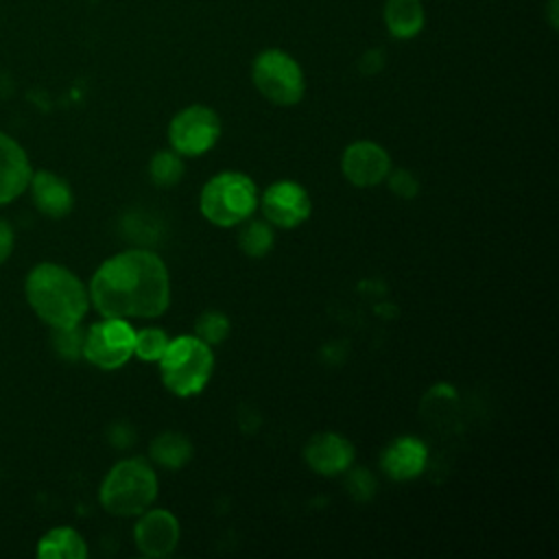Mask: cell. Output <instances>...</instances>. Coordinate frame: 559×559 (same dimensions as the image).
I'll use <instances>...</instances> for the list:
<instances>
[{
  "instance_id": "cell-9",
  "label": "cell",
  "mask_w": 559,
  "mask_h": 559,
  "mask_svg": "<svg viewBox=\"0 0 559 559\" xmlns=\"http://www.w3.org/2000/svg\"><path fill=\"white\" fill-rule=\"evenodd\" d=\"M258 207L262 210V218L275 229H295L310 218L312 199L299 181L280 179L260 192Z\"/></svg>"
},
{
  "instance_id": "cell-17",
  "label": "cell",
  "mask_w": 559,
  "mask_h": 559,
  "mask_svg": "<svg viewBox=\"0 0 559 559\" xmlns=\"http://www.w3.org/2000/svg\"><path fill=\"white\" fill-rule=\"evenodd\" d=\"M382 15L389 35L395 39H413L426 22L421 0H386Z\"/></svg>"
},
{
  "instance_id": "cell-8",
  "label": "cell",
  "mask_w": 559,
  "mask_h": 559,
  "mask_svg": "<svg viewBox=\"0 0 559 559\" xmlns=\"http://www.w3.org/2000/svg\"><path fill=\"white\" fill-rule=\"evenodd\" d=\"M223 133L218 114L207 105H188L168 122V146L181 157H199L212 151Z\"/></svg>"
},
{
  "instance_id": "cell-2",
  "label": "cell",
  "mask_w": 559,
  "mask_h": 559,
  "mask_svg": "<svg viewBox=\"0 0 559 559\" xmlns=\"http://www.w3.org/2000/svg\"><path fill=\"white\" fill-rule=\"evenodd\" d=\"M26 301L50 328L79 325L90 310L87 286L57 262L35 264L24 282Z\"/></svg>"
},
{
  "instance_id": "cell-16",
  "label": "cell",
  "mask_w": 559,
  "mask_h": 559,
  "mask_svg": "<svg viewBox=\"0 0 559 559\" xmlns=\"http://www.w3.org/2000/svg\"><path fill=\"white\" fill-rule=\"evenodd\" d=\"M192 452H194L192 441L188 439V435L179 430H164L155 435L148 443V459L157 467L170 469V472L186 467L192 459Z\"/></svg>"
},
{
  "instance_id": "cell-3",
  "label": "cell",
  "mask_w": 559,
  "mask_h": 559,
  "mask_svg": "<svg viewBox=\"0 0 559 559\" xmlns=\"http://www.w3.org/2000/svg\"><path fill=\"white\" fill-rule=\"evenodd\" d=\"M159 493V480L155 467L144 459H122L103 478L98 489L100 507L118 518H135Z\"/></svg>"
},
{
  "instance_id": "cell-25",
  "label": "cell",
  "mask_w": 559,
  "mask_h": 559,
  "mask_svg": "<svg viewBox=\"0 0 559 559\" xmlns=\"http://www.w3.org/2000/svg\"><path fill=\"white\" fill-rule=\"evenodd\" d=\"M389 183V190L397 199H415L419 194V179L408 168H391V173L384 179Z\"/></svg>"
},
{
  "instance_id": "cell-4",
  "label": "cell",
  "mask_w": 559,
  "mask_h": 559,
  "mask_svg": "<svg viewBox=\"0 0 559 559\" xmlns=\"http://www.w3.org/2000/svg\"><path fill=\"white\" fill-rule=\"evenodd\" d=\"M162 384L177 397L199 395L214 373V349L197 334H179L168 341L157 360Z\"/></svg>"
},
{
  "instance_id": "cell-13",
  "label": "cell",
  "mask_w": 559,
  "mask_h": 559,
  "mask_svg": "<svg viewBox=\"0 0 559 559\" xmlns=\"http://www.w3.org/2000/svg\"><path fill=\"white\" fill-rule=\"evenodd\" d=\"M428 465V448L415 435H402L389 441L380 454V469L391 480H413L424 474Z\"/></svg>"
},
{
  "instance_id": "cell-23",
  "label": "cell",
  "mask_w": 559,
  "mask_h": 559,
  "mask_svg": "<svg viewBox=\"0 0 559 559\" xmlns=\"http://www.w3.org/2000/svg\"><path fill=\"white\" fill-rule=\"evenodd\" d=\"M83 341L85 330L81 328V323L70 328H52V349L66 360L83 358Z\"/></svg>"
},
{
  "instance_id": "cell-27",
  "label": "cell",
  "mask_w": 559,
  "mask_h": 559,
  "mask_svg": "<svg viewBox=\"0 0 559 559\" xmlns=\"http://www.w3.org/2000/svg\"><path fill=\"white\" fill-rule=\"evenodd\" d=\"M109 439H111V443L116 448H129L133 443V430L127 424H116L111 428V437Z\"/></svg>"
},
{
  "instance_id": "cell-20",
  "label": "cell",
  "mask_w": 559,
  "mask_h": 559,
  "mask_svg": "<svg viewBox=\"0 0 559 559\" xmlns=\"http://www.w3.org/2000/svg\"><path fill=\"white\" fill-rule=\"evenodd\" d=\"M186 166L183 157L170 146L151 155L148 159V179L155 188H173L183 179Z\"/></svg>"
},
{
  "instance_id": "cell-5",
  "label": "cell",
  "mask_w": 559,
  "mask_h": 559,
  "mask_svg": "<svg viewBox=\"0 0 559 559\" xmlns=\"http://www.w3.org/2000/svg\"><path fill=\"white\" fill-rule=\"evenodd\" d=\"M260 190L255 181L240 170H221L210 177L199 192L203 218L216 227H236L258 210Z\"/></svg>"
},
{
  "instance_id": "cell-22",
  "label": "cell",
  "mask_w": 559,
  "mask_h": 559,
  "mask_svg": "<svg viewBox=\"0 0 559 559\" xmlns=\"http://www.w3.org/2000/svg\"><path fill=\"white\" fill-rule=\"evenodd\" d=\"M168 334L162 328H142L135 330V347L133 356L144 362H157L168 347Z\"/></svg>"
},
{
  "instance_id": "cell-21",
  "label": "cell",
  "mask_w": 559,
  "mask_h": 559,
  "mask_svg": "<svg viewBox=\"0 0 559 559\" xmlns=\"http://www.w3.org/2000/svg\"><path fill=\"white\" fill-rule=\"evenodd\" d=\"M229 330H231V323L225 312L205 310L197 317L192 334H197L201 341H205L210 347H214V345H221L229 336Z\"/></svg>"
},
{
  "instance_id": "cell-19",
  "label": "cell",
  "mask_w": 559,
  "mask_h": 559,
  "mask_svg": "<svg viewBox=\"0 0 559 559\" xmlns=\"http://www.w3.org/2000/svg\"><path fill=\"white\" fill-rule=\"evenodd\" d=\"M275 245V227L264 218H247L240 223L238 247L249 258H264Z\"/></svg>"
},
{
  "instance_id": "cell-7",
  "label": "cell",
  "mask_w": 559,
  "mask_h": 559,
  "mask_svg": "<svg viewBox=\"0 0 559 559\" xmlns=\"http://www.w3.org/2000/svg\"><path fill=\"white\" fill-rule=\"evenodd\" d=\"M135 328L127 319L103 317L85 330L83 358L103 371H116L133 358Z\"/></svg>"
},
{
  "instance_id": "cell-11",
  "label": "cell",
  "mask_w": 559,
  "mask_h": 559,
  "mask_svg": "<svg viewBox=\"0 0 559 559\" xmlns=\"http://www.w3.org/2000/svg\"><path fill=\"white\" fill-rule=\"evenodd\" d=\"M391 168L389 151L373 140H356L347 144L341 155L343 177L358 188L380 186Z\"/></svg>"
},
{
  "instance_id": "cell-12",
  "label": "cell",
  "mask_w": 559,
  "mask_h": 559,
  "mask_svg": "<svg viewBox=\"0 0 559 559\" xmlns=\"http://www.w3.org/2000/svg\"><path fill=\"white\" fill-rule=\"evenodd\" d=\"M356 448L341 432H317L304 448L306 465L319 476H341L354 465Z\"/></svg>"
},
{
  "instance_id": "cell-6",
  "label": "cell",
  "mask_w": 559,
  "mask_h": 559,
  "mask_svg": "<svg viewBox=\"0 0 559 559\" xmlns=\"http://www.w3.org/2000/svg\"><path fill=\"white\" fill-rule=\"evenodd\" d=\"M251 81L269 103L280 107H293L306 94V76L299 61L280 48H266L253 59Z\"/></svg>"
},
{
  "instance_id": "cell-15",
  "label": "cell",
  "mask_w": 559,
  "mask_h": 559,
  "mask_svg": "<svg viewBox=\"0 0 559 559\" xmlns=\"http://www.w3.org/2000/svg\"><path fill=\"white\" fill-rule=\"evenodd\" d=\"M28 190H31V199H33L35 207L44 216L61 218V216L70 214L74 207V192H72L70 183L52 170L33 173L31 181H28Z\"/></svg>"
},
{
  "instance_id": "cell-26",
  "label": "cell",
  "mask_w": 559,
  "mask_h": 559,
  "mask_svg": "<svg viewBox=\"0 0 559 559\" xmlns=\"http://www.w3.org/2000/svg\"><path fill=\"white\" fill-rule=\"evenodd\" d=\"M13 245H15L13 227L7 218H0V264L9 260V255L13 253Z\"/></svg>"
},
{
  "instance_id": "cell-24",
  "label": "cell",
  "mask_w": 559,
  "mask_h": 559,
  "mask_svg": "<svg viewBox=\"0 0 559 559\" xmlns=\"http://www.w3.org/2000/svg\"><path fill=\"white\" fill-rule=\"evenodd\" d=\"M345 485H347V491L356 500H371V496L378 489V483H376L373 474L369 469L354 467V465L345 472Z\"/></svg>"
},
{
  "instance_id": "cell-14",
  "label": "cell",
  "mask_w": 559,
  "mask_h": 559,
  "mask_svg": "<svg viewBox=\"0 0 559 559\" xmlns=\"http://www.w3.org/2000/svg\"><path fill=\"white\" fill-rule=\"evenodd\" d=\"M31 175L33 166L22 144L0 131V205L11 203L26 192Z\"/></svg>"
},
{
  "instance_id": "cell-10",
  "label": "cell",
  "mask_w": 559,
  "mask_h": 559,
  "mask_svg": "<svg viewBox=\"0 0 559 559\" xmlns=\"http://www.w3.org/2000/svg\"><path fill=\"white\" fill-rule=\"evenodd\" d=\"M133 524V542L140 555L148 559H164L175 552L181 539L179 518L168 509L148 507L140 515H135Z\"/></svg>"
},
{
  "instance_id": "cell-28",
  "label": "cell",
  "mask_w": 559,
  "mask_h": 559,
  "mask_svg": "<svg viewBox=\"0 0 559 559\" xmlns=\"http://www.w3.org/2000/svg\"><path fill=\"white\" fill-rule=\"evenodd\" d=\"M555 4H557V0H550V13H555ZM550 24H552V28H557V20L555 17L550 20Z\"/></svg>"
},
{
  "instance_id": "cell-1",
  "label": "cell",
  "mask_w": 559,
  "mask_h": 559,
  "mask_svg": "<svg viewBox=\"0 0 559 559\" xmlns=\"http://www.w3.org/2000/svg\"><path fill=\"white\" fill-rule=\"evenodd\" d=\"M87 293L90 306L100 317L148 321L162 317L170 306V275L155 251L133 247L103 260Z\"/></svg>"
},
{
  "instance_id": "cell-18",
  "label": "cell",
  "mask_w": 559,
  "mask_h": 559,
  "mask_svg": "<svg viewBox=\"0 0 559 559\" xmlns=\"http://www.w3.org/2000/svg\"><path fill=\"white\" fill-rule=\"evenodd\" d=\"M37 557L41 559H85L87 544L72 526H55L37 542Z\"/></svg>"
}]
</instances>
